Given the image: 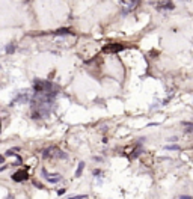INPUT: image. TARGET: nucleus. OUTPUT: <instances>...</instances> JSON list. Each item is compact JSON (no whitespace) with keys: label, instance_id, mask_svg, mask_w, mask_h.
<instances>
[{"label":"nucleus","instance_id":"f257e3e1","mask_svg":"<svg viewBox=\"0 0 193 199\" xmlns=\"http://www.w3.org/2000/svg\"><path fill=\"white\" fill-rule=\"evenodd\" d=\"M42 157L44 158H66V154L64 151H60V148L58 146H50L47 149H44Z\"/></svg>","mask_w":193,"mask_h":199},{"label":"nucleus","instance_id":"f03ea898","mask_svg":"<svg viewBox=\"0 0 193 199\" xmlns=\"http://www.w3.org/2000/svg\"><path fill=\"white\" fill-rule=\"evenodd\" d=\"M27 178H29V173H27L26 169H20L12 175V180L17 181V183H23V181H26Z\"/></svg>","mask_w":193,"mask_h":199},{"label":"nucleus","instance_id":"7ed1b4c3","mask_svg":"<svg viewBox=\"0 0 193 199\" xmlns=\"http://www.w3.org/2000/svg\"><path fill=\"white\" fill-rule=\"evenodd\" d=\"M122 50H124L122 44H107L103 48V51L104 53H118V51H122Z\"/></svg>","mask_w":193,"mask_h":199},{"label":"nucleus","instance_id":"20e7f679","mask_svg":"<svg viewBox=\"0 0 193 199\" xmlns=\"http://www.w3.org/2000/svg\"><path fill=\"white\" fill-rule=\"evenodd\" d=\"M42 177L48 181V183H51V184H56V183H59V181H62V177L60 175H51V173H48L47 170H42Z\"/></svg>","mask_w":193,"mask_h":199},{"label":"nucleus","instance_id":"39448f33","mask_svg":"<svg viewBox=\"0 0 193 199\" xmlns=\"http://www.w3.org/2000/svg\"><path fill=\"white\" fill-rule=\"evenodd\" d=\"M157 8L164 11V9H174L175 6H174V3H158V5H157Z\"/></svg>","mask_w":193,"mask_h":199},{"label":"nucleus","instance_id":"423d86ee","mask_svg":"<svg viewBox=\"0 0 193 199\" xmlns=\"http://www.w3.org/2000/svg\"><path fill=\"white\" fill-rule=\"evenodd\" d=\"M186 128V133H193V122H183Z\"/></svg>","mask_w":193,"mask_h":199},{"label":"nucleus","instance_id":"0eeeda50","mask_svg":"<svg viewBox=\"0 0 193 199\" xmlns=\"http://www.w3.org/2000/svg\"><path fill=\"white\" fill-rule=\"evenodd\" d=\"M83 167H84V163H83V161H80V163H78V169H77V172H76V177H80V175H82Z\"/></svg>","mask_w":193,"mask_h":199},{"label":"nucleus","instance_id":"6e6552de","mask_svg":"<svg viewBox=\"0 0 193 199\" xmlns=\"http://www.w3.org/2000/svg\"><path fill=\"white\" fill-rule=\"evenodd\" d=\"M164 149H167V151H178L180 146L178 145H166V146H164Z\"/></svg>","mask_w":193,"mask_h":199},{"label":"nucleus","instance_id":"1a4fd4ad","mask_svg":"<svg viewBox=\"0 0 193 199\" xmlns=\"http://www.w3.org/2000/svg\"><path fill=\"white\" fill-rule=\"evenodd\" d=\"M14 50H15V45H14V44H9L8 47H6V53H12Z\"/></svg>","mask_w":193,"mask_h":199},{"label":"nucleus","instance_id":"9d476101","mask_svg":"<svg viewBox=\"0 0 193 199\" xmlns=\"http://www.w3.org/2000/svg\"><path fill=\"white\" fill-rule=\"evenodd\" d=\"M56 33H58V35H65V33H70V30L68 29H59V30H56Z\"/></svg>","mask_w":193,"mask_h":199},{"label":"nucleus","instance_id":"9b49d317","mask_svg":"<svg viewBox=\"0 0 193 199\" xmlns=\"http://www.w3.org/2000/svg\"><path fill=\"white\" fill-rule=\"evenodd\" d=\"M86 195H80V196H70V199H86Z\"/></svg>","mask_w":193,"mask_h":199},{"label":"nucleus","instance_id":"f8f14e48","mask_svg":"<svg viewBox=\"0 0 193 199\" xmlns=\"http://www.w3.org/2000/svg\"><path fill=\"white\" fill-rule=\"evenodd\" d=\"M180 199H193V198H192L190 195H181V196H180Z\"/></svg>","mask_w":193,"mask_h":199},{"label":"nucleus","instance_id":"ddd939ff","mask_svg":"<svg viewBox=\"0 0 193 199\" xmlns=\"http://www.w3.org/2000/svg\"><path fill=\"white\" fill-rule=\"evenodd\" d=\"M33 184H35V186L38 187V189H42V184H39V183H36V181H35V183H33Z\"/></svg>","mask_w":193,"mask_h":199},{"label":"nucleus","instance_id":"4468645a","mask_svg":"<svg viewBox=\"0 0 193 199\" xmlns=\"http://www.w3.org/2000/svg\"><path fill=\"white\" fill-rule=\"evenodd\" d=\"M64 193H65V189H62V190H59V192H58V195L60 196V195H64Z\"/></svg>","mask_w":193,"mask_h":199},{"label":"nucleus","instance_id":"2eb2a0df","mask_svg":"<svg viewBox=\"0 0 193 199\" xmlns=\"http://www.w3.org/2000/svg\"><path fill=\"white\" fill-rule=\"evenodd\" d=\"M5 161V157H2V155H0V163H3Z\"/></svg>","mask_w":193,"mask_h":199}]
</instances>
